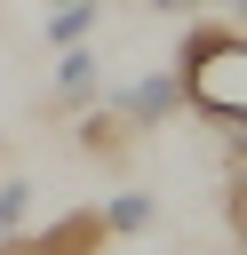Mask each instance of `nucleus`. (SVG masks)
Listing matches in <instances>:
<instances>
[{
	"mask_svg": "<svg viewBox=\"0 0 247 255\" xmlns=\"http://www.w3.org/2000/svg\"><path fill=\"white\" fill-rule=\"evenodd\" d=\"M175 88L207 128L239 135V120H247V40H239V24H191L183 56H175Z\"/></svg>",
	"mask_w": 247,
	"mask_h": 255,
	"instance_id": "1",
	"label": "nucleus"
},
{
	"mask_svg": "<svg viewBox=\"0 0 247 255\" xmlns=\"http://www.w3.org/2000/svg\"><path fill=\"white\" fill-rule=\"evenodd\" d=\"M104 215L96 207H72V215H56V223H40V231H0V255H104Z\"/></svg>",
	"mask_w": 247,
	"mask_h": 255,
	"instance_id": "2",
	"label": "nucleus"
},
{
	"mask_svg": "<svg viewBox=\"0 0 247 255\" xmlns=\"http://www.w3.org/2000/svg\"><path fill=\"white\" fill-rule=\"evenodd\" d=\"M183 104V88H175V72H143V80H127L120 96H112V112L127 120V128H159L167 112Z\"/></svg>",
	"mask_w": 247,
	"mask_h": 255,
	"instance_id": "3",
	"label": "nucleus"
},
{
	"mask_svg": "<svg viewBox=\"0 0 247 255\" xmlns=\"http://www.w3.org/2000/svg\"><path fill=\"white\" fill-rule=\"evenodd\" d=\"M96 96H104V64L72 40V48H64V64H56V112H88Z\"/></svg>",
	"mask_w": 247,
	"mask_h": 255,
	"instance_id": "4",
	"label": "nucleus"
},
{
	"mask_svg": "<svg viewBox=\"0 0 247 255\" xmlns=\"http://www.w3.org/2000/svg\"><path fill=\"white\" fill-rule=\"evenodd\" d=\"M127 135H135V128H127L112 104H88V112H80V151H96V159H120V151H127Z\"/></svg>",
	"mask_w": 247,
	"mask_h": 255,
	"instance_id": "5",
	"label": "nucleus"
},
{
	"mask_svg": "<svg viewBox=\"0 0 247 255\" xmlns=\"http://www.w3.org/2000/svg\"><path fill=\"white\" fill-rule=\"evenodd\" d=\"M96 32V0H72V8H48V40L56 48H72V40H88Z\"/></svg>",
	"mask_w": 247,
	"mask_h": 255,
	"instance_id": "6",
	"label": "nucleus"
},
{
	"mask_svg": "<svg viewBox=\"0 0 247 255\" xmlns=\"http://www.w3.org/2000/svg\"><path fill=\"white\" fill-rule=\"evenodd\" d=\"M96 215H104V231H151V199H143V191L112 199V207H96Z\"/></svg>",
	"mask_w": 247,
	"mask_h": 255,
	"instance_id": "7",
	"label": "nucleus"
},
{
	"mask_svg": "<svg viewBox=\"0 0 247 255\" xmlns=\"http://www.w3.org/2000/svg\"><path fill=\"white\" fill-rule=\"evenodd\" d=\"M0 231H32V183L24 175L0 183Z\"/></svg>",
	"mask_w": 247,
	"mask_h": 255,
	"instance_id": "8",
	"label": "nucleus"
},
{
	"mask_svg": "<svg viewBox=\"0 0 247 255\" xmlns=\"http://www.w3.org/2000/svg\"><path fill=\"white\" fill-rule=\"evenodd\" d=\"M40 8H72V0H40Z\"/></svg>",
	"mask_w": 247,
	"mask_h": 255,
	"instance_id": "9",
	"label": "nucleus"
}]
</instances>
